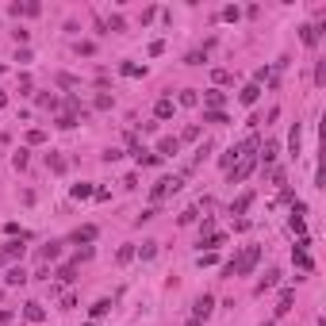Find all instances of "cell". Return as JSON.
I'll return each mask as SVG.
<instances>
[{
  "label": "cell",
  "instance_id": "6da1fadb",
  "mask_svg": "<svg viewBox=\"0 0 326 326\" xmlns=\"http://www.w3.org/2000/svg\"><path fill=\"white\" fill-rule=\"evenodd\" d=\"M257 261H261V246H246L242 257L231 261V276H249L253 269H257Z\"/></svg>",
  "mask_w": 326,
  "mask_h": 326
},
{
  "label": "cell",
  "instance_id": "7a4b0ae2",
  "mask_svg": "<svg viewBox=\"0 0 326 326\" xmlns=\"http://www.w3.org/2000/svg\"><path fill=\"white\" fill-rule=\"evenodd\" d=\"M180 184H184V180H180V177H161V180H157V184H154V188H150V204H161V200L165 196H173V192H180Z\"/></svg>",
  "mask_w": 326,
  "mask_h": 326
},
{
  "label": "cell",
  "instance_id": "3957f363",
  "mask_svg": "<svg viewBox=\"0 0 326 326\" xmlns=\"http://www.w3.org/2000/svg\"><path fill=\"white\" fill-rule=\"evenodd\" d=\"M253 169H257V154H242V161L226 169V180H231V184H238V180H246Z\"/></svg>",
  "mask_w": 326,
  "mask_h": 326
},
{
  "label": "cell",
  "instance_id": "277c9868",
  "mask_svg": "<svg viewBox=\"0 0 326 326\" xmlns=\"http://www.w3.org/2000/svg\"><path fill=\"white\" fill-rule=\"evenodd\" d=\"M292 303H296V288H284V292L280 296H276V318H284V315H288V311H292Z\"/></svg>",
  "mask_w": 326,
  "mask_h": 326
},
{
  "label": "cell",
  "instance_id": "5b68a950",
  "mask_svg": "<svg viewBox=\"0 0 326 326\" xmlns=\"http://www.w3.org/2000/svg\"><path fill=\"white\" fill-rule=\"evenodd\" d=\"M204 112H223V104H226V92H219V88H207L204 92Z\"/></svg>",
  "mask_w": 326,
  "mask_h": 326
},
{
  "label": "cell",
  "instance_id": "8992f818",
  "mask_svg": "<svg viewBox=\"0 0 326 326\" xmlns=\"http://www.w3.org/2000/svg\"><path fill=\"white\" fill-rule=\"evenodd\" d=\"M192 311H196V322H200V318H207V315H211V311H215V300H211V296H196V303H192Z\"/></svg>",
  "mask_w": 326,
  "mask_h": 326
},
{
  "label": "cell",
  "instance_id": "52a82bcc",
  "mask_svg": "<svg viewBox=\"0 0 326 326\" xmlns=\"http://www.w3.org/2000/svg\"><path fill=\"white\" fill-rule=\"evenodd\" d=\"M23 242H31V238H8V242H4V249H0L4 261H8V257H23Z\"/></svg>",
  "mask_w": 326,
  "mask_h": 326
},
{
  "label": "cell",
  "instance_id": "ba28073f",
  "mask_svg": "<svg viewBox=\"0 0 326 326\" xmlns=\"http://www.w3.org/2000/svg\"><path fill=\"white\" fill-rule=\"evenodd\" d=\"M276 284H280V269H269L265 276H261V284H257V296H265V292H273Z\"/></svg>",
  "mask_w": 326,
  "mask_h": 326
},
{
  "label": "cell",
  "instance_id": "9c48e42d",
  "mask_svg": "<svg viewBox=\"0 0 326 326\" xmlns=\"http://www.w3.org/2000/svg\"><path fill=\"white\" fill-rule=\"evenodd\" d=\"M177 150H180V138H161L154 154H157V157H161V161H165V157H173V154H177Z\"/></svg>",
  "mask_w": 326,
  "mask_h": 326
},
{
  "label": "cell",
  "instance_id": "30bf717a",
  "mask_svg": "<svg viewBox=\"0 0 326 326\" xmlns=\"http://www.w3.org/2000/svg\"><path fill=\"white\" fill-rule=\"evenodd\" d=\"M23 318H27V322H43V318H46V307H43V303H23Z\"/></svg>",
  "mask_w": 326,
  "mask_h": 326
},
{
  "label": "cell",
  "instance_id": "8fae6325",
  "mask_svg": "<svg viewBox=\"0 0 326 326\" xmlns=\"http://www.w3.org/2000/svg\"><path fill=\"white\" fill-rule=\"evenodd\" d=\"M31 276H27V269L23 265H12L8 273H4V284H27Z\"/></svg>",
  "mask_w": 326,
  "mask_h": 326
},
{
  "label": "cell",
  "instance_id": "7c38bea8",
  "mask_svg": "<svg viewBox=\"0 0 326 326\" xmlns=\"http://www.w3.org/2000/svg\"><path fill=\"white\" fill-rule=\"evenodd\" d=\"M257 96H261V85H253V81H249V85H246V88L238 92V100H242V104L249 108V104H257Z\"/></svg>",
  "mask_w": 326,
  "mask_h": 326
},
{
  "label": "cell",
  "instance_id": "4fadbf2b",
  "mask_svg": "<svg viewBox=\"0 0 326 326\" xmlns=\"http://www.w3.org/2000/svg\"><path fill=\"white\" fill-rule=\"evenodd\" d=\"M249 204H253V192H242V196L231 204V215H246V211H249Z\"/></svg>",
  "mask_w": 326,
  "mask_h": 326
},
{
  "label": "cell",
  "instance_id": "5bb4252c",
  "mask_svg": "<svg viewBox=\"0 0 326 326\" xmlns=\"http://www.w3.org/2000/svg\"><path fill=\"white\" fill-rule=\"evenodd\" d=\"M276 150H280V146H276L273 138H269V142H265V150H261V165H265V169H273V161H276Z\"/></svg>",
  "mask_w": 326,
  "mask_h": 326
},
{
  "label": "cell",
  "instance_id": "9a60e30c",
  "mask_svg": "<svg viewBox=\"0 0 326 326\" xmlns=\"http://www.w3.org/2000/svg\"><path fill=\"white\" fill-rule=\"evenodd\" d=\"M318 35H322V31H318V27H300V39H303V46H318Z\"/></svg>",
  "mask_w": 326,
  "mask_h": 326
},
{
  "label": "cell",
  "instance_id": "2e32d148",
  "mask_svg": "<svg viewBox=\"0 0 326 326\" xmlns=\"http://www.w3.org/2000/svg\"><path fill=\"white\" fill-rule=\"evenodd\" d=\"M177 104H180V108H196V104H200V92H196V88H184V92L177 96Z\"/></svg>",
  "mask_w": 326,
  "mask_h": 326
},
{
  "label": "cell",
  "instance_id": "e0dca14e",
  "mask_svg": "<svg viewBox=\"0 0 326 326\" xmlns=\"http://www.w3.org/2000/svg\"><path fill=\"white\" fill-rule=\"evenodd\" d=\"M58 280H77V261H66V265H58Z\"/></svg>",
  "mask_w": 326,
  "mask_h": 326
},
{
  "label": "cell",
  "instance_id": "ac0fdd59",
  "mask_svg": "<svg viewBox=\"0 0 326 326\" xmlns=\"http://www.w3.org/2000/svg\"><path fill=\"white\" fill-rule=\"evenodd\" d=\"M154 115H157V119H173V100H169V96H161V100H157Z\"/></svg>",
  "mask_w": 326,
  "mask_h": 326
},
{
  "label": "cell",
  "instance_id": "d6986e66",
  "mask_svg": "<svg viewBox=\"0 0 326 326\" xmlns=\"http://www.w3.org/2000/svg\"><path fill=\"white\" fill-rule=\"evenodd\" d=\"M46 169L50 173H66V157L61 154H46Z\"/></svg>",
  "mask_w": 326,
  "mask_h": 326
},
{
  "label": "cell",
  "instance_id": "ffe728a7",
  "mask_svg": "<svg viewBox=\"0 0 326 326\" xmlns=\"http://www.w3.org/2000/svg\"><path fill=\"white\" fill-rule=\"evenodd\" d=\"M300 138H303V127L296 123V127H292V135H288V150H292V154H300Z\"/></svg>",
  "mask_w": 326,
  "mask_h": 326
},
{
  "label": "cell",
  "instance_id": "44dd1931",
  "mask_svg": "<svg viewBox=\"0 0 326 326\" xmlns=\"http://www.w3.org/2000/svg\"><path fill=\"white\" fill-rule=\"evenodd\" d=\"M96 234H100L96 226H81V231H73V242H92Z\"/></svg>",
  "mask_w": 326,
  "mask_h": 326
},
{
  "label": "cell",
  "instance_id": "7402d4cb",
  "mask_svg": "<svg viewBox=\"0 0 326 326\" xmlns=\"http://www.w3.org/2000/svg\"><path fill=\"white\" fill-rule=\"evenodd\" d=\"M61 257V242H50V246H43V261H58Z\"/></svg>",
  "mask_w": 326,
  "mask_h": 326
},
{
  "label": "cell",
  "instance_id": "603a6c76",
  "mask_svg": "<svg viewBox=\"0 0 326 326\" xmlns=\"http://www.w3.org/2000/svg\"><path fill=\"white\" fill-rule=\"evenodd\" d=\"M292 261H296V265L303 269V273H311V269H315V261H311L307 253H300V249H296V253H292Z\"/></svg>",
  "mask_w": 326,
  "mask_h": 326
},
{
  "label": "cell",
  "instance_id": "cb8c5ba5",
  "mask_svg": "<svg viewBox=\"0 0 326 326\" xmlns=\"http://www.w3.org/2000/svg\"><path fill=\"white\" fill-rule=\"evenodd\" d=\"M27 161H31V154H27V150H16V154H12V165H16L19 173L27 169Z\"/></svg>",
  "mask_w": 326,
  "mask_h": 326
},
{
  "label": "cell",
  "instance_id": "d4e9b609",
  "mask_svg": "<svg viewBox=\"0 0 326 326\" xmlns=\"http://www.w3.org/2000/svg\"><path fill=\"white\" fill-rule=\"evenodd\" d=\"M119 73H123V77H142L146 69H142V66H131V61H123V66H119Z\"/></svg>",
  "mask_w": 326,
  "mask_h": 326
},
{
  "label": "cell",
  "instance_id": "484cf974",
  "mask_svg": "<svg viewBox=\"0 0 326 326\" xmlns=\"http://www.w3.org/2000/svg\"><path fill=\"white\" fill-rule=\"evenodd\" d=\"M154 253H157V242H142V246H138V257L142 261H150Z\"/></svg>",
  "mask_w": 326,
  "mask_h": 326
},
{
  "label": "cell",
  "instance_id": "4316f807",
  "mask_svg": "<svg viewBox=\"0 0 326 326\" xmlns=\"http://www.w3.org/2000/svg\"><path fill=\"white\" fill-rule=\"evenodd\" d=\"M54 127H61V131H73L77 127V115H58V123Z\"/></svg>",
  "mask_w": 326,
  "mask_h": 326
},
{
  "label": "cell",
  "instance_id": "83f0119b",
  "mask_svg": "<svg viewBox=\"0 0 326 326\" xmlns=\"http://www.w3.org/2000/svg\"><path fill=\"white\" fill-rule=\"evenodd\" d=\"M226 242V234H207V242H200V246H207V249H219Z\"/></svg>",
  "mask_w": 326,
  "mask_h": 326
},
{
  "label": "cell",
  "instance_id": "f1b7e54d",
  "mask_svg": "<svg viewBox=\"0 0 326 326\" xmlns=\"http://www.w3.org/2000/svg\"><path fill=\"white\" fill-rule=\"evenodd\" d=\"M92 196V184H73V200H88Z\"/></svg>",
  "mask_w": 326,
  "mask_h": 326
},
{
  "label": "cell",
  "instance_id": "f546056e",
  "mask_svg": "<svg viewBox=\"0 0 326 326\" xmlns=\"http://www.w3.org/2000/svg\"><path fill=\"white\" fill-rule=\"evenodd\" d=\"M180 138H184V142H196V138H200V123H188V127H184V135H180Z\"/></svg>",
  "mask_w": 326,
  "mask_h": 326
},
{
  "label": "cell",
  "instance_id": "4dcf8cb0",
  "mask_svg": "<svg viewBox=\"0 0 326 326\" xmlns=\"http://www.w3.org/2000/svg\"><path fill=\"white\" fill-rule=\"evenodd\" d=\"M204 61H207V46H204V50H192V54H188V66H204Z\"/></svg>",
  "mask_w": 326,
  "mask_h": 326
},
{
  "label": "cell",
  "instance_id": "1f68e13d",
  "mask_svg": "<svg viewBox=\"0 0 326 326\" xmlns=\"http://www.w3.org/2000/svg\"><path fill=\"white\" fill-rule=\"evenodd\" d=\"M108 311H112V300H100V303H96V307H92V318L108 315Z\"/></svg>",
  "mask_w": 326,
  "mask_h": 326
},
{
  "label": "cell",
  "instance_id": "d6a6232c",
  "mask_svg": "<svg viewBox=\"0 0 326 326\" xmlns=\"http://www.w3.org/2000/svg\"><path fill=\"white\" fill-rule=\"evenodd\" d=\"M315 85H318V88L326 85V61H318V66H315Z\"/></svg>",
  "mask_w": 326,
  "mask_h": 326
},
{
  "label": "cell",
  "instance_id": "836d02e7",
  "mask_svg": "<svg viewBox=\"0 0 326 326\" xmlns=\"http://www.w3.org/2000/svg\"><path fill=\"white\" fill-rule=\"evenodd\" d=\"M39 12H43V4H39V0H27V4H23V16H39Z\"/></svg>",
  "mask_w": 326,
  "mask_h": 326
},
{
  "label": "cell",
  "instance_id": "e575fe53",
  "mask_svg": "<svg viewBox=\"0 0 326 326\" xmlns=\"http://www.w3.org/2000/svg\"><path fill=\"white\" fill-rule=\"evenodd\" d=\"M204 123H226V112H204Z\"/></svg>",
  "mask_w": 326,
  "mask_h": 326
},
{
  "label": "cell",
  "instance_id": "d590c367",
  "mask_svg": "<svg viewBox=\"0 0 326 326\" xmlns=\"http://www.w3.org/2000/svg\"><path fill=\"white\" fill-rule=\"evenodd\" d=\"M131 257H135V249H131V246H123V249H119V253H115V261H119V265H127V261H131Z\"/></svg>",
  "mask_w": 326,
  "mask_h": 326
},
{
  "label": "cell",
  "instance_id": "8d00e7d4",
  "mask_svg": "<svg viewBox=\"0 0 326 326\" xmlns=\"http://www.w3.org/2000/svg\"><path fill=\"white\" fill-rule=\"evenodd\" d=\"M54 81H58L61 88H73V85H77V77H69V73H58V77H54Z\"/></svg>",
  "mask_w": 326,
  "mask_h": 326
},
{
  "label": "cell",
  "instance_id": "74e56055",
  "mask_svg": "<svg viewBox=\"0 0 326 326\" xmlns=\"http://www.w3.org/2000/svg\"><path fill=\"white\" fill-rule=\"evenodd\" d=\"M231 81H234V77L226 73V69H215V85H231Z\"/></svg>",
  "mask_w": 326,
  "mask_h": 326
},
{
  "label": "cell",
  "instance_id": "f35d334b",
  "mask_svg": "<svg viewBox=\"0 0 326 326\" xmlns=\"http://www.w3.org/2000/svg\"><path fill=\"white\" fill-rule=\"evenodd\" d=\"M96 108H100V112H108V108H112V96L100 92V96H96Z\"/></svg>",
  "mask_w": 326,
  "mask_h": 326
},
{
  "label": "cell",
  "instance_id": "ab89813d",
  "mask_svg": "<svg viewBox=\"0 0 326 326\" xmlns=\"http://www.w3.org/2000/svg\"><path fill=\"white\" fill-rule=\"evenodd\" d=\"M43 138H46L43 131H27V142H31V146H39V142H43Z\"/></svg>",
  "mask_w": 326,
  "mask_h": 326
},
{
  "label": "cell",
  "instance_id": "60d3db41",
  "mask_svg": "<svg viewBox=\"0 0 326 326\" xmlns=\"http://www.w3.org/2000/svg\"><path fill=\"white\" fill-rule=\"evenodd\" d=\"M4 322H8V311H0V326H4Z\"/></svg>",
  "mask_w": 326,
  "mask_h": 326
},
{
  "label": "cell",
  "instance_id": "b9f144b4",
  "mask_svg": "<svg viewBox=\"0 0 326 326\" xmlns=\"http://www.w3.org/2000/svg\"><path fill=\"white\" fill-rule=\"evenodd\" d=\"M4 104H8V96H4V92H0V108H4Z\"/></svg>",
  "mask_w": 326,
  "mask_h": 326
},
{
  "label": "cell",
  "instance_id": "7bdbcfd3",
  "mask_svg": "<svg viewBox=\"0 0 326 326\" xmlns=\"http://www.w3.org/2000/svg\"><path fill=\"white\" fill-rule=\"evenodd\" d=\"M0 265H4V253H0Z\"/></svg>",
  "mask_w": 326,
  "mask_h": 326
},
{
  "label": "cell",
  "instance_id": "ee69618b",
  "mask_svg": "<svg viewBox=\"0 0 326 326\" xmlns=\"http://www.w3.org/2000/svg\"><path fill=\"white\" fill-rule=\"evenodd\" d=\"M0 69H4V66H0Z\"/></svg>",
  "mask_w": 326,
  "mask_h": 326
}]
</instances>
